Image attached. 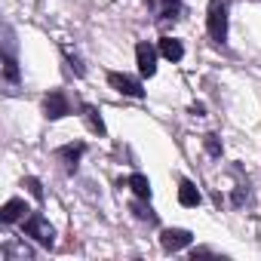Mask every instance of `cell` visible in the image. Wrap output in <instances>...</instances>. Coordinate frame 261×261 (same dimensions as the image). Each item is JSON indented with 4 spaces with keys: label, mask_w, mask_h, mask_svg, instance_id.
Returning a JSON list of instances; mask_svg holds the SVG:
<instances>
[{
    "label": "cell",
    "mask_w": 261,
    "mask_h": 261,
    "mask_svg": "<svg viewBox=\"0 0 261 261\" xmlns=\"http://www.w3.org/2000/svg\"><path fill=\"white\" fill-rule=\"evenodd\" d=\"M28 212L31 209H28L25 200H7L4 209H0V221H4V224H16V221H25Z\"/></svg>",
    "instance_id": "7"
},
{
    "label": "cell",
    "mask_w": 261,
    "mask_h": 261,
    "mask_svg": "<svg viewBox=\"0 0 261 261\" xmlns=\"http://www.w3.org/2000/svg\"><path fill=\"white\" fill-rule=\"evenodd\" d=\"M163 4V16L166 19H175V13H178V0H160Z\"/></svg>",
    "instance_id": "19"
},
{
    "label": "cell",
    "mask_w": 261,
    "mask_h": 261,
    "mask_svg": "<svg viewBox=\"0 0 261 261\" xmlns=\"http://www.w3.org/2000/svg\"><path fill=\"white\" fill-rule=\"evenodd\" d=\"M25 233H28V237H34V240H37L40 246H46V249L56 243V230H53V224H49L40 212H34V215H28V218H25Z\"/></svg>",
    "instance_id": "2"
},
{
    "label": "cell",
    "mask_w": 261,
    "mask_h": 261,
    "mask_svg": "<svg viewBox=\"0 0 261 261\" xmlns=\"http://www.w3.org/2000/svg\"><path fill=\"white\" fill-rule=\"evenodd\" d=\"M0 252H4V258H31V255H34L28 246H16V243H7Z\"/></svg>",
    "instance_id": "13"
},
{
    "label": "cell",
    "mask_w": 261,
    "mask_h": 261,
    "mask_svg": "<svg viewBox=\"0 0 261 261\" xmlns=\"http://www.w3.org/2000/svg\"><path fill=\"white\" fill-rule=\"evenodd\" d=\"M83 151H86V145H83V142H77V145H65V148H59V160L65 163V169H68V172H74V169H77V163H80V157H83Z\"/></svg>",
    "instance_id": "8"
},
{
    "label": "cell",
    "mask_w": 261,
    "mask_h": 261,
    "mask_svg": "<svg viewBox=\"0 0 261 261\" xmlns=\"http://www.w3.org/2000/svg\"><path fill=\"white\" fill-rule=\"evenodd\" d=\"M157 56H160L157 46H151L148 40H139V46H136V62H139L142 77H154V74H157Z\"/></svg>",
    "instance_id": "3"
},
{
    "label": "cell",
    "mask_w": 261,
    "mask_h": 261,
    "mask_svg": "<svg viewBox=\"0 0 261 261\" xmlns=\"http://www.w3.org/2000/svg\"><path fill=\"white\" fill-rule=\"evenodd\" d=\"M83 117H86V126L92 129V133L105 136V120H101V114H98L92 105H83Z\"/></svg>",
    "instance_id": "12"
},
{
    "label": "cell",
    "mask_w": 261,
    "mask_h": 261,
    "mask_svg": "<svg viewBox=\"0 0 261 261\" xmlns=\"http://www.w3.org/2000/svg\"><path fill=\"white\" fill-rule=\"evenodd\" d=\"M65 59L71 62V71H74L77 77H83V65H80V59H77V53H71V46H65Z\"/></svg>",
    "instance_id": "16"
},
{
    "label": "cell",
    "mask_w": 261,
    "mask_h": 261,
    "mask_svg": "<svg viewBox=\"0 0 261 261\" xmlns=\"http://www.w3.org/2000/svg\"><path fill=\"white\" fill-rule=\"evenodd\" d=\"M200 191H197V185L194 181H188V178H181V185H178V203L181 206H188V209H194V206H200Z\"/></svg>",
    "instance_id": "9"
},
{
    "label": "cell",
    "mask_w": 261,
    "mask_h": 261,
    "mask_svg": "<svg viewBox=\"0 0 261 261\" xmlns=\"http://www.w3.org/2000/svg\"><path fill=\"white\" fill-rule=\"evenodd\" d=\"M4 71H7V77H10V80H19V65H16V59H13V56H7V59H4Z\"/></svg>",
    "instance_id": "17"
},
{
    "label": "cell",
    "mask_w": 261,
    "mask_h": 261,
    "mask_svg": "<svg viewBox=\"0 0 261 261\" xmlns=\"http://www.w3.org/2000/svg\"><path fill=\"white\" fill-rule=\"evenodd\" d=\"M157 49H160V56H163L166 62H181V56H185V46H181V40H175V37H163Z\"/></svg>",
    "instance_id": "10"
},
{
    "label": "cell",
    "mask_w": 261,
    "mask_h": 261,
    "mask_svg": "<svg viewBox=\"0 0 261 261\" xmlns=\"http://www.w3.org/2000/svg\"><path fill=\"white\" fill-rule=\"evenodd\" d=\"M108 83H111L117 92H123V95H133V98H142V95H145V89H142V83H139L136 77L120 74V71H111V74H108Z\"/></svg>",
    "instance_id": "6"
},
{
    "label": "cell",
    "mask_w": 261,
    "mask_h": 261,
    "mask_svg": "<svg viewBox=\"0 0 261 261\" xmlns=\"http://www.w3.org/2000/svg\"><path fill=\"white\" fill-rule=\"evenodd\" d=\"M191 243H194V233L185 230V227H166V230L160 233V246H163L166 252H181V249H188Z\"/></svg>",
    "instance_id": "4"
},
{
    "label": "cell",
    "mask_w": 261,
    "mask_h": 261,
    "mask_svg": "<svg viewBox=\"0 0 261 261\" xmlns=\"http://www.w3.org/2000/svg\"><path fill=\"white\" fill-rule=\"evenodd\" d=\"M129 188H133V194L139 197V200H151V181L142 175V172H136V175H129V181H126Z\"/></svg>",
    "instance_id": "11"
},
{
    "label": "cell",
    "mask_w": 261,
    "mask_h": 261,
    "mask_svg": "<svg viewBox=\"0 0 261 261\" xmlns=\"http://www.w3.org/2000/svg\"><path fill=\"white\" fill-rule=\"evenodd\" d=\"M43 114H46L49 120H62V117H68V114H71V101H68V95L59 92V89L46 92V98H43Z\"/></svg>",
    "instance_id": "5"
},
{
    "label": "cell",
    "mask_w": 261,
    "mask_h": 261,
    "mask_svg": "<svg viewBox=\"0 0 261 261\" xmlns=\"http://www.w3.org/2000/svg\"><path fill=\"white\" fill-rule=\"evenodd\" d=\"M22 185L28 188V194H31L34 200H43V188H40V181H37V178H31V175H28V178H25Z\"/></svg>",
    "instance_id": "14"
},
{
    "label": "cell",
    "mask_w": 261,
    "mask_h": 261,
    "mask_svg": "<svg viewBox=\"0 0 261 261\" xmlns=\"http://www.w3.org/2000/svg\"><path fill=\"white\" fill-rule=\"evenodd\" d=\"M203 145H206V151H209L212 157H221V142H218L215 136H206V139H203Z\"/></svg>",
    "instance_id": "18"
},
{
    "label": "cell",
    "mask_w": 261,
    "mask_h": 261,
    "mask_svg": "<svg viewBox=\"0 0 261 261\" xmlns=\"http://www.w3.org/2000/svg\"><path fill=\"white\" fill-rule=\"evenodd\" d=\"M203 111H206V108H203V105H200V101H197V105H191V114H197V117H200V114H203Z\"/></svg>",
    "instance_id": "20"
},
{
    "label": "cell",
    "mask_w": 261,
    "mask_h": 261,
    "mask_svg": "<svg viewBox=\"0 0 261 261\" xmlns=\"http://www.w3.org/2000/svg\"><path fill=\"white\" fill-rule=\"evenodd\" d=\"M206 28H209V37L218 43L227 37V0H209Z\"/></svg>",
    "instance_id": "1"
},
{
    "label": "cell",
    "mask_w": 261,
    "mask_h": 261,
    "mask_svg": "<svg viewBox=\"0 0 261 261\" xmlns=\"http://www.w3.org/2000/svg\"><path fill=\"white\" fill-rule=\"evenodd\" d=\"M133 212H136V218H142V221H151V224L157 221V215H154L148 206H142V203H133Z\"/></svg>",
    "instance_id": "15"
}]
</instances>
